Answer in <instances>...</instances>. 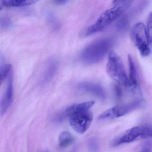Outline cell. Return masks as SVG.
Instances as JSON below:
<instances>
[{
	"label": "cell",
	"instance_id": "277c9868",
	"mask_svg": "<svg viewBox=\"0 0 152 152\" xmlns=\"http://www.w3.org/2000/svg\"><path fill=\"white\" fill-rule=\"evenodd\" d=\"M152 128L149 126H141L132 128L115 139L112 145L117 146L129 143L139 139L151 138Z\"/></svg>",
	"mask_w": 152,
	"mask_h": 152
},
{
	"label": "cell",
	"instance_id": "ac0fdd59",
	"mask_svg": "<svg viewBox=\"0 0 152 152\" xmlns=\"http://www.w3.org/2000/svg\"><path fill=\"white\" fill-rule=\"evenodd\" d=\"M10 25V21L8 20V19H3L0 21V26L1 27L5 28L8 27Z\"/></svg>",
	"mask_w": 152,
	"mask_h": 152
},
{
	"label": "cell",
	"instance_id": "e0dca14e",
	"mask_svg": "<svg viewBox=\"0 0 152 152\" xmlns=\"http://www.w3.org/2000/svg\"><path fill=\"white\" fill-rule=\"evenodd\" d=\"M146 30H147V33H148V36H149V39L150 41L151 42L152 41V14L151 13L149 15L148 17V20L147 22V27Z\"/></svg>",
	"mask_w": 152,
	"mask_h": 152
},
{
	"label": "cell",
	"instance_id": "603a6c76",
	"mask_svg": "<svg viewBox=\"0 0 152 152\" xmlns=\"http://www.w3.org/2000/svg\"><path fill=\"white\" fill-rule=\"evenodd\" d=\"M123 1V0H114V1H113V3H114V4H117V3L119 2L120 1Z\"/></svg>",
	"mask_w": 152,
	"mask_h": 152
},
{
	"label": "cell",
	"instance_id": "5b68a950",
	"mask_svg": "<svg viewBox=\"0 0 152 152\" xmlns=\"http://www.w3.org/2000/svg\"><path fill=\"white\" fill-rule=\"evenodd\" d=\"M131 36L141 55L143 57L148 56L151 52V42L144 24L141 22L135 24L132 28Z\"/></svg>",
	"mask_w": 152,
	"mask_h": 152
},
{
	"label": "cell",
	"instance_id": "7c38bea8",
	"mask_svg": "<svg viewBox=\"0 0 152 152\" xmlns=\"http://www.w3.org/2000/svg\"><path fill=\"white\" fill-rule=\"evenodd\" d=\"M58 66V61L55 59H52L49 61L44 73L43 83H48L51 80L57 71Z\"/></svg>",
	"mask_w": 152,
	"mask_h": 152
},
{
	"label": "cell",
	"instance_id": "52a82bcc",
	"mask_svg": "<svg viewBox=\"0 0 152 152\" xmlns=\"http://www.w3.org/2000/svg\"><path fill=\"white\" fill-rule=\"evenodd\" d=\"M143 104L142 100L138 99L125 104L116 105L103 113L98 117V119L107 120L120 118L140 108Z\"/></svg>",
	"mask_w": 152,
	"mask_h": 152
},
{
	"label": "cell",
	"instance_id": "8fae6325",
	"mask_svg": "<svg viewBox=\"0 0 152 152\" xmlns=\"http://www.w3.org/2000/svg\"><path fill=\"white\" fill-rule=\"evenodd\" d=\"M79 89L88 94H91L98 98L104 99L105 93L103 88L97 84L94 83L84 82L79 84Z\"/></svg>",
	"mask_w": 152,
	"mask_h": 152
},
{
	"label": "cell",
	"instance_id": "7402d4cb",
	"mask_svg": "<svg viewBox=\"0 0 152 152\" xmlns=\"http://www.w3.org/2000/svg\"><path fill=\"white\" fill-rule=\"evenodd\" d=\"M4 7V4L3 0H0V11L2 10L3 8Z\"/></svg>",
	"mask_w": 152,
	"mask_h": 152
},
{
	"label": "cell",
	"instance_id": "ba28073f",
	"mask_svg": "<svg viewBox=\"0 0 152 152\" xmlns=\"http://www.w3.org/2000/svg\"><path fill=\"white\" fill-rule=\"evenodd\" d=\"M13 75L10 74L8 86L5 93L0 102V113L4 114L10 106L13 98Z\"/></svg>",
	"mask_w": 152,
	"mask_h": 152
},
{
	"label": "cell",
	"instance_id": "5bb4252c",
	"mask_svg": "<svg viewBox=\"0 0 152 152\" xmlns=\"http://www.w3.org/2000/svg\"><path fill=\"white\" fill-rule=\"evenodd\" d=\"M74 141L72 135L68 131H64L59 137V145L61 148H64L71 145Z\"/></svg>",
	"mask_w": 152,
	"mask_h": 152
},
{
	"label": "cell",
	"instance_id": "8992f818",
	"mask_svg": "<svg viewBox=\"0 0 152 152\" xmlns=\"http://www.w3.org/2000/svg\"><path fill=\"white\" fill-rule=\"evenodd\" d=\"M71 127L76 133L84 134L89 129L93 120V114L90 110L76 111L68 117Z\"/></svg>",
	"mask_w": 152,
	"mask_h": 152
},
{
	"label": "cell",
	"instance_id": "9c48e42d",
	"mask_svg": "<svg viewBox=\"0 0 152 152\" xmlns=\"http://www.w3.org/2000/svg\"><path fill=\"white\" fill-rule=\"evenodd\" d=\"M95 103L94 101H89L70 105L58 114L56 120L57 121H61L66 118H68L69 115L74 112L81 110H90L94 105Z\"/></svg>",
	"mask_w": 152,
	"mask_h": 152
},
{
	"label": "cell",
	"instance_id": "2e32d148",
	"mask_svg": "<svg viewBox=\"0 0 152 152\" xmlns=\"http://www.w3.org/2000/svg\"><path fill=\"white\" fill-rule=\"evenodd\" d=\"M120 19L117 24V28L119 30H123L126 29L128 26V18L126 16L120 17Z\"/></svg>",
	"mask_w": 152,
	"mask_h": 152
},
{
	"label": "cell",
	"instance_id": "7a4b0ae2",
	"mask_svg": "<svg viewBox=\"0 0 152 152\" xmlns=\"http://www.w3.org/2000/svg\"><path fill=\"white\" fill-rule=\"evenodd\" d=\"M112 43V40L109 38L94 41L83 50L81 54V60L87 65L100 62L109 50Z\"/></svg>",
	"mask_w": 152,
	"mask_h": 152
},
{
	"label": "cell",
	"instance_id": "3957f363",
	"mask_svg": "<svg viewBox=\"0 0 152 152\" xmlns=\"http://www.w3.org/2000/svg\"><path fill=\"white\" fill-rule=\"evenodd\" d=\"M107 74L116 83L128 88L129 80L122 61L114 52H111L106 66Z\"/></svg>",
	"mask_w": 152,
	"mask_h": 152
},
{
	"label": "cell",
	"instance_id": "ffe728a7",
	"mask_svg": "<svg viewBox=\"0 0 152 152\" xmlns=\"http://www.w3.org/2000/svg\"><path fill=\"white\" fill-rule=\"evenodd\" d=\"M54 1L57 4L62 5L67 3L68 0H54Z\"/></svg>",
	"mask_w": 152,
	"mask_h": 152
},
{
	"label": "cell",
	"instance_id": "6da1fadb",
	"mask_svg": "<svg viewBox=\"0 0 152 152\" xmlns=\"http://www.w3.org/2000/svg\"><path fill=\"white\" fill-rule=\"evenodd\" d=\"M130 3V0H123L116 4L114 7L105 11L93 24L81 31V36L87 37L103 30L122 16Z\"/></svg>",
	"mask_w": 152,
	"mask_h": 152
},
{
	"label": "cell",
	"instance_id": "9a60e30c",
	"mask_svg": "<svg viewBox=\"0 0 152 152\" xmlns=\"http://www.w3.org/2000/svg\"><path fill=\"white\" fill-rule=\"evenodd\" d=\"M11 70V66L10 64H4L0 66V87L2 82L10 75Z\"/></svg>",
	"mask_w": 152,
	"mask_h": 152
},
{
	"label": "cell",
	"instance_id": "d6986e66",
	"mask_svg": "<svg viewBox=\"0 0 152 152\" xmlns=\"http://www.w3.org/2000/svg\"><path fill=\"white\" fill-rule=\"evenodd\" d=\"M91 144H90V146L92 147V149H93V150L95 151V150L97 149V147H98L97 143L96 142V141L95 140H91Z\"/></svg>",
	"mask_w": 152,
	"mask_h": 152
},
{
	"label": "cell",
	"instance_id": "44dd1931",
	"mask_svg": "<svg viewBox=\"0 0 152 152\" xmlns=\"http://www.w3.org/2000/svg\"><path fill=\"white\" fill-rule=\"evenodd\" d=\"M141 152H151L150 148L148 146H145L143 148Z\"/></svg>",
	"mask_w": 152,
	"mask_h": 152
},
{
	"label": "cell",
	"instance_id": "4fadbf2b",
	"mask_svg": "<svg viewBox=\"0 0 152 152\" xmlns=\"http://www.w3.org/2000/svg\"><path fill=\"white\" fill-rule=\"evenodd\" d=\"M39 0H3L4 7H23L33 4Z\"/></svg>",
	"mask_w": 152,
	"mask_h": 152
},
{
	"label": "cell",
	"instance_id": "30bf717a",
	"mask_svg": "<svg viewBox=\"0 0 152 152\" xmlns=\"http://www.w3.org/2000/svg\"><path fill=\"white\" fill-rule=\"evenodd\" d=\"M128 61L129 65V77H128L129 86L128 89L131 93H138L139 90L137 83L136 67L133 58L130 55L128 56Z\"/></svg>",
	"mask_w": 152,
	"mask_h": 152
}]
</instances>
